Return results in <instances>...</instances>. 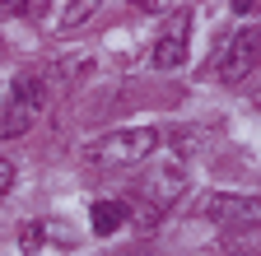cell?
Instances as JSON below:
<instances>
[{"label": "cell", "mask_w": 261, "mask_h": 256, "mask_svg": "<svg viewBox=\"0 0 261 256\" xmlns=\"http://www.w3.org/2000/svg\"><path fill=\"white\" fill-rule=\"evenodd\" d=\"M47 93H51L47 70H19L14 84H10L5 107H0V135L14 140V135L28 131V126H38V117H42V107H47Z\"/></svg>", "instance_id": "1"}, {"label": "cell", "mask_w": 261, "mask_h": 256, "mask_svg": "<svg viewBox=\"0 0 261 256\" xmlns=\"http://www.w3.org/2000/svg\"><path fill=\"white\" fill-rule=\"evenodd\" d=\"M154 149H159L154 126H126V131H112L98 145H89V163H98V168H136Z\"/></svg>", "instance_id": "2"}, {"label": "cell", "mask_w": 261, "mask_h": 256, "mask_svg": "<svg viewBox=\"0 0 261 256\" xmlns=\"http://www.w3.org/2000/svg\"><path fill=\"white\" fill-rule=\"evenodd\" d=\"M205 214L219 219L224 229H256L261 201L256 196H233V191H215V196H205Z\"/></svg>", "instance_id": "3"}, {"label": "cell", "mask_w": 261, "mask_h": 256, "mask_svg": "<svg viewBox=\"0 0 261 256\" xmlns=\"http://www.w3.org/2000/svg\"><path fill=\"white\" fill-rule=\"evenodd\" d=\"M256 61H261V33H256V28H243V33L228 42L224 61H219L224 84H243V79L256 70Z\"/></svg>", "instance_id": "4"}, {"label": "cell", "mask_w": 261, "mask_h": 256, "mask_svg": "<svg viewBox=\"0 0 261 256\" xmlns=\"http://www.w3.org/2000/svg\"><path fill=\"white\" fill-rule=\"evenodd\" d=\"M182 61H187V28H182V19H177L168 33L149 47V66H154V70H177Z\"/></svg>", "instance_id": "5"}, {"label": "cell", "mask_w": 261, "mask_h": 256, "mask_svg": "<svg viewBox=\"0 0 261 256\" xmlns=\"http://www.w3.org/2000/svg\"><path fill=\"white\" fill-rule=\"evenodd\" d=\"M93 233L98 238H112L117 229H121V223H126V205L121 201H93Z\"/></svg>", "instance_id": "6"}, {"label": "cell", "mask_w": 261, "mask_h": 256, "mask_svg": "<svg viewBox=\"0 0 261 256\" xmlns=\"http://www.w3.org/2000/svg\"><path fill=\"white\" fill-rule=\"evenodd\" d=\"M93 14V0H80V5H61V19H56V28L65 33V28H75V23H84Z\"/></svg>", "instance_id": "7"}, {"label": "cell", "mask_w": 261, "mask_h": 256, "mask_svg": "<svg viewBox=\"0 0 261 256\" xmlns=\"http://www.w3.org/2000/svg\"><path fill=\"white\" fill-rule=\"evenodd\" d=\"M42 233H47L42 223H23V229H19V242H23V251H38V247H42Z\"/></svg>", "instance_id": "8"}, {"label": "cell", "mask_w": 261, "mask_h": 256, "mask_svg": "<svg viewBox=\"0 0 261 256\" xmlns=\"http://www.w3.org/2000/svg\"><path fill=\"white\" fill-rule=\"evenodd\" d=\"M10 182H14V163H10V158H0V196L10 191Z\"/></svg>", "instance_id": "9"}]
</instances>
